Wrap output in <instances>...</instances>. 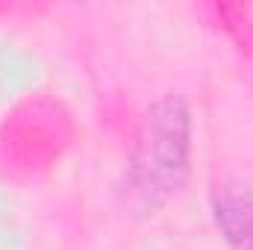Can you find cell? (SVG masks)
I'll return each instance as SVG.
<instances>
[{
	"label": "cell",
	"mask_w": 253,
	"mask_h": 250,
	"mask_svg": "<svg viewBox=\"0 0 253 250\" xmlns=\"http://www.w3.org/2000/svg\"><path fill=\"white\" fill-rule=\"evenodd\" d=\"M189 171V109L180 97L159 100L135 138L129 165V188L141 206L165 203L183 186Z\"/></svg>",
	"instance_id": "obj_1"
},
{
	"label": "cell",
	"mask_w": 253,
	"mask_h": 250,
	"mask_svg": "<svg viewBox=\"0 0 253 250\" xmlns=\"http://www.w3.org/2000/svg\"><path fill=\"white\" fill-rule=\"evenodd\" d=\"M59 124L56 109L27 106L6 118L0 129V165L12 174H33L44 168L59 153Z\"/></svg>",
	"instance_id": "obj_2"
},
{
	"label": "cell",
	"mask_w": 253,
	"mask_h": 250,
	"mask_svg": "<svg viewBox=\"0 0 253 250\" xmlns=\"http://www.w3.org/2000/svg\"><path fill=\"white\" fill-rule=\"evenodd\" d=\"M215 224L233 250H253V191H224L215 197Z\"/></svg>",
	"instance_id": "obj_3"
}]
</instances>
